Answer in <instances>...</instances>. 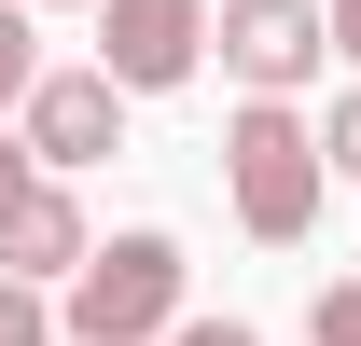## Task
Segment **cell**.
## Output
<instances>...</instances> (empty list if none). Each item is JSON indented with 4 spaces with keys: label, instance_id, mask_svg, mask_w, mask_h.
Listing matches in <instances>:
<instances>
[{
    "label": "cell",
    "instance_id": "ba28073f",
    "mask_svg": "<svg viewBox=\"0 0 361 346\" xmlns=\"http://www.w3.org/2000/svg\"><path fill=\"white\" fill-rule=\"evenodd\" d=\"M0 346H56V305H42V277H0Z\"/></svg>",
    "mask_w": 361,
    "mask_h": 346
},
{
    "label": "cell",
    "instance_id": "7c38bea8",
    "mask_svg": "<svg viewBox=\"0 0 361 346\" xmlns=\"http://www.w3.org/2000/svg\"><path fill=\"white\" fill-rule=\"evenodd\" d=\"M28 167H42V153H28V139H0V208L28 194Z\"/></svg>",
    "mask_w": 361,
    "mask_h": 346
},
{
    "label": "cell",
    "instance_id": "3957f363",
    "mask_svg": "<svg viewBox=\"0 0 361 346\" xmlns=\"http://www.w3.org/2000/svg\"><path fill=\"white\" fill-rule=\"evenodd\" d=\"M209 42H223V70H236L250 97H292V84L334 70V0H223Z\"/></svg>",
    "mask_w": 361,
    "mask_h": 346
},
{
    "label": "cell",
    "instance_id": "8992f818",
    "mask_svg": "<svg viewBox=\"0 0 361 346\" xmlns=\"http://www.w3.org/2000/svg\"><path fill=\"white\" fill-rule=\"evenodd\" d=\"M97 236H84V208H70V180L56 167H28V194L0 208V277H70Z\"/></svg>",
    "mask_w": 361,
    "mask_h": 346
},
{
    "label": "cell",
    "instance_id": "8fae6325",
    "mask_svg": "<svg viewBox=\"0 0 361 346\" xmlns=\"http://www.w3.org/2000/svg\"><path fill=\"white\" fill-rule=\"evenodd\" d=\"M167 346H264L250 319H167Z\"/></svg>",
    "mask_w": 361,
    "mask_h": 346
},
{
    "label": "cell",
    "instance_id": "4fadbf2b",
    "mask_svg": "<svg viewBox=\"0 0 361 346\" xmlns=\"http://www.w3.org/2000/svg\"><path fill=\"white\" fill-rule=\"evenodd\" d=\"M334 56H348V70H361V0H334Z\"/></svg>",
    "mask_w": 361,
    "mask_h": 346
},
{
    "label": "cell",
    "instance_id": "7a4b0ae2",
    "mask_svg": "<svg viewBox=\"0 0 361 346\" xmlns=\"http://www.w3.org/2000/svg\"><path fill=\"white\" fill-rule=\"evenodd\" d=\"M180 319V236H111V250L70 263V305H56V333L70 346H153Z\"/></svg>",
    "mask_w": 361,
    "mask_h": 346
},
{
    "label": "cell",
    "instance_id": "30bf717a",
    "mask_svg": "<svg viewBox=\"0 0 361 346\" xmlns=\"http://www.w3.org/2000/svg\"><path fill=\"white\" fill-rule=\"evenodd\" d=\"M306 333H319V346H361V277H348V291H319V319H306Z\"/></svg>",
    "mask_w": 361,
    "mask_h": 346
},
{
    "label": "cell",
    "instance_id": "52a82bcc",
    "mask_svg": "<svg viewBox=\"0 0 361 346\" xmlns=\"http://www.w3.org/2000/svg\"><path fill=\"white\" fill-rule=\"evenodd\" d=\"M42 84V42H28V0H0V111Z\"/></svg>",
    "mask_w": 361,
    "mask_h": 346
},
{
    "label": "cell",
    "instance_id": "6da1fadb",
    "mask_svg": "<svg viewBox=\"0 0 361 346\" xmlns=\"http://www.w3.org/2000/svg\"><path fill=\"white\" fill-rule=\"evenodd\" d=\"M319 125L292 111V97H236V125H223V194H236V222L264 236V250H292L319 222Z\"/></svg>",
    "mask_w": 361,
    "mask_h": 346
},
{
    "label": "cell",
    "instance_id": "9c48e42d",
    "mask_svg": "<svg viewBox=\"0 0 361 346\" xmlns=\"http://www.w3.org/2000/svg\"><path fill=\"white\" fill-rule=\"evenodd\" d=\"M319 167H334V180H361V84L334 97V125H319Z\"/></svg>",
    "mask_w": 361,
    "mask_h": 346
},
{
    "label": "cell",
    "instance_id": "5b68a950",
    "mask_svg": "<svg viewBox=\"0 0 361 346\" xmlns=\"http://www.w3.org/2000/svg\"><path fill=\"white\" fill-rule=\"evenodd\" d=\"M14 139H28L56 180L97 167V153H126V84H111V70H42V84L14 97Z\"/></svg>",
    "mask_w": 361,
    "mask_h": 346
},
{
    "label": "cell",
    "instance_id": "277c9868",
    "mask_svg": "<svg viewBox=\"0 0 361 346\" xmlns=\"http://www.w3.org/2000/svg\"><path fill=\"white\" fill-rule=\"evenodd\" d=\"M97 70L126 97H167L209 70V0H97Z\"/></svg>",
    "mask_w": 361,
    "mask_h": 346
}]
</instances>
